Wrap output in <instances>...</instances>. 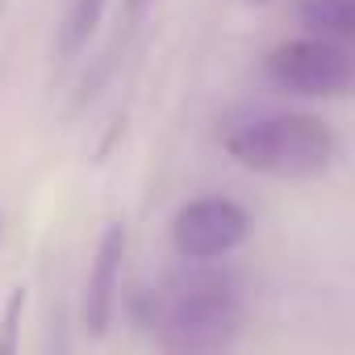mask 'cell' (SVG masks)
Masks as SVG:
<instances>
[{
  "label": "cell",
  "mask_w": 355,
  "mask_h": 355,
  "mask_svg": "<svg viewBox=\"0 0 355 355\" xmlns=\"http://www.w3.org/2000/svg\"><path fill=\"white\" fill-rule=\"evenodd\" d=\"M21 309H26V288H13V297H9V305H5V322H0V355H9L13 347H17V318H21Z\"/></svg>",
  "instance_id": "obj_8"
},
{
  "label": "cell",
  "mask_w": 355,
  "mask_h": 355,
  "mask_svg": "<svg viewBox=\"0 0 355 355\" xmlns=\"http://www.w3.org/2000/svg\"><path fill=\"white\" fill-rule=\"evenodd\" d=\"M247 5H268V0H247Z\"/></svg>",
  "instance_id": "obj_10"
},
{
  "label": "cell",
  "mask_w": 355,
  "mask_h": 355,
  "mask_svg": "<svg viewBox=\"0 0 355 355\" xmlns=\"http://www.w3.org/2000/svg\"><path fill=\"white\" fill-rule=\"evenodd\" d=\"M239 330V301L230 288H189L171 301L163 318V347L167 351H218Z\"/></svg>",
  "instance_id": "obj_2"
},
{
  "label": "cell",
  "mask_w": 355,
  "mask_h": 355,
  "mask_svg": "<svg viewBox=\"0 0 355 355\" xmlns=\"http://www.w3.org/2000/svg\"><path fill=\"white\" fill-rule=\"evenodd\" d=\"M268 80L297 96H338L351 88V55L330 38L284 42L268 55Z\"/></svg>",
  "instance_id": "obj_3"
},
{
  "label": "cell",
  "mask_w": 355,
  "mask_h": 355,
  "mask_svg": "<svg viewBox=\"0 0 355 355\" xmlns=\"http://www.w3.org/2000/svg\"><path fill=\"white\" fill-rule=\"evenodd\" d=\"M101 13H105V0H71V5H67L63 38H59V46H63L67 59H76V55L92 42V34H96V26H101Z\"/></svg>",
  "instance_id": "obj_7"
},
{
  "label": "cell",
  "mask_w": 355,
  "mask_h": 355,
  "mask_svg": "<svg viewBox=\"0 0 355 355\" xmlns=\"http://www.w3.org/2000/svg\"><path fill=\"white\" fill-rule=\"evenodd\" d=\"M0 9H5V0H0Z\"/></svg>",
  "instance_id": "obj_11"
},
{
  "label": "cell",
  "mask_w": 355,
  "mask_h": 355,
  "mask_svg": "<svg viewBox=\"0 0 355 355\" xmlns=\"http://www.w3.org/2000/svg\"><path fill=\"white\" fill-rule=\"evenodd\" d=\"M251 234V214L230 197H197L171 222V247L184 259H222Z\"/></svg>",
  "instance_id": "obj_4"
},
{
  "label": "cell",
  "mask_w": 355,
  "mask_h": 355,
  "mask_svg": "<svg viewBox=\"0 0 355 355\" xmlns=\"http://www.w3.org/2000/svg\"><path fill=\"white\" fill-rule=\"evenodd\" d=\"M121 255H125V226L113 222L101 234L92 272H88V288H84V322L92 334H105L113 313H117V288H121Z\"/></svg>",
  "instance_id": "obj_5"
},
{
  "label": "cell",
  "mask_w": 355,
  "mask_h": 355,
  "mask_svg": "<svg viewBox=\"0 0 355 355\" xmlns=\"http://www.w3.org/2000/svg\"><path fill=\"white\" fill-rule=\"evenodd\" d=\"M301 26L313 38L347 42L355 34V5L351 0H305L301 5Z\"/></svg>",
  "instance_id": "obj_6"
},
{
  "label": "cell",
  "mask_w": 355,
  "mask_h": 355,
  "mask_svg": "<svg viewBox=\"0 0 355 355\" xmlns=\"http://www.w3.org/2000/svg\"><path fill=\"white\" fill-rule=\"evenodd\" d=\"M234 163L268 175H322L334 163V130L309 113H263L226 130Z\"/></svg>",
  "instance_id": "obj_1"
},
{
  "label": "cell",
  "mask_w": 355,
  "mask_h": 355,
  "mask_svg": "<svg viewBox=\"0 0 355 355\" xmlns=\"http://www.w3.org/2000/svg\"><path fill=\"white\" fill-rule=\"evenodd\" d=\"M125 5H130V13H138V9L146 5V0H125Z\"/></svg>",
  "instance_id": "obj_9"
}]
</instances>
